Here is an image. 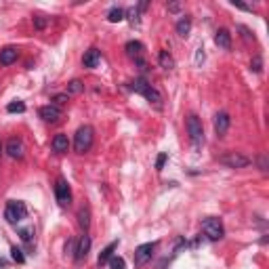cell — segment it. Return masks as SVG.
<instances>
[{
    "label": "cell",
    "instance_id": "20",
    "mask_svg": "<svg viewBox=\"0 0 269 269\" xmlns=\"http://www.w3.org/2000/svg\"><path fill=\"white\" fill-rule=\"evenodd\" d=\"M78 225H80L84 232L88 229V225H91V208L88 206H82L80 211H78Z\"/></svg>",
    "mask_w": 269,
    "mask_h": 269
},
{
    "label": "cell",
    "instance_id": "36",
    "mask_svg": "<svg viewBox=\"0 0 269 269\" xmlns=\"http://www.w3.org/2000/svg\"><path fill=\"white\" fill-rule=\"evenodd\" d=\"M232 4H234V6H238V8H242V11H253L251 6H246V4H242V2H238V0H234Z\"/></svg>",
    "mask_w": 269,
    "mask_h": 269
},
{
    "label": "cell",
    "instance_id": "35",
    "mask_svg": "<svg viewBox=\"0 0 269 269\" xmlns=\"http://www.w3.org/2000/svg\"><path fill=\"white\" fill-rule=\"evenodd\" d=\"M259 168H261V171H267V158L265 156L259 158Z\"/></svg>",
    "mask_w": 269,
    "mask_h": 269
},
{
    "label": "cell",
    "instance_id": "14",
    "mask_svg": "<svg viewBox=\"0 0 269 269\" xmlns=\"http://www.w3.org/2000/svg\"><path fill=\"white\" fill-rule=\"evenodd\" d=\"M215 44L219 48H223V51H229L232 48V34H229V29L221 27V29H217V34H215Z\"/></svg>",
    "mask_w": 269,
    "mask_h": 269
},
{
    "label": "cell",
    "instance_id": "9",
    "mask_svg": "<svg viewBox=\"0 0 269 269\" xmlns=\"http://www.w3.org/2000/svg\"><path fill=\"white\" fill-rule=\"evenodd\" d=\"M55 198H57L59 206H69V204H72V189H69L65 179H57V183H55Z\"/></svg>",
    "mask_w": 269,
    "mask_h": 269
},
{
    "label": "cell",
    "instance_id": "19",
    "mask_svg": "<svg viewBox=\"0 0 269 269\" xmlns=\"http://www.w3.org/2000/svg\"><path fill=\"white\" fill-rule=\"evenodd\" d=\"M53 149L57 154H65L67 149H69V139H67V135H55V139H53Z\"/></svg>",
    "mask_w": 269,
    "mask_h": 269
},
{
    "label": "cell",
    "instance_id": "5",
    "mask_svg": "<svg viewBox=\"0 0 269 269\" xmlns=\"http://www.w3.org/2000/svg\"><path fill=\"white\" fill-rule=\"evenodd\" d=\"M187 133H189V139L196 147H200L204 143V128H202V122L200 118L196 114H189L187 116Z\"/></svg>",
    "mask_w": 269,
    "mask_h": 269
},
{
    "label": "cell",
    "instance_id": "33",
    "mask_svg": "<svg viewBox=\"0 0 269 269\" xmlns=\"http://www.w3.org/2000/svg\"><path fill=\"white\" fill-rule=\"evenodd\" d=\"M65 253H67V255H74V253H76V242H74V240H67V244H65Z\"/></svg>",
    "mask_w": 269,
    "mask_h": 269
},
{
    "label": "cell",
    "instance_id": "8",
    "mask_svg": "<svg viewBox=\"0 0 269 269\" xmlns=\"http://www.w3.org/2000/svg\"><path fill=\"white\" fill-rule=\"evenodd\" d=\"M124 48H126V55L131 57L139 67H141V69H147V63L143 61V48H145V46H143L141 42H139V40H131V42H126Z\"/></svg>",
    "mask_w": 269,
    "mask_h": 269
},
{
    "label": "cell",
    "instance_id": "23",
    "mask_svg": "<svg viewBox=\"0 0 269 269\" xmlns=\"http://www.w3.org/2000/svg\"><path fill=\"white\" fill-rule=\"evenodd\" d=\"M84 91V84L80 80H72L67 84V95H80Z\"/></svg>",
    "mask_w": 269,
    "mask_h": 269
},
{
    "label": "cell",
    "instance_id": "7",
    "mask_svg": "<svg viewBox=\"0 0 269 269\" xmlns=\"http://www.w3.org/2000/svg\"><path fill=\"white\" fill-rule=\"evenodd\" d=\"M156 242H147V244H141L135 248V267H143L152 261L154 257V251H156Z\"/></svg>",
    "mask_w": 269,
    "mask_h": 269
},
{
    "label": "cell",
    "instance_id": "26",
    "mask_svg": "<svg viewBox=\"0 0 269 269\" xmlns=\"http://www.w3.org/2000/svg\"><path fill=\"white\" fill-rule=\"evenodd\" d=\"M251 69H253V72H257V74H261V72H263V59H261V55H255V57H253Z\"/></svg>",
    "mask_w": 269,
    "mask_h": 269
},
{
    "label": "cell",
    "instance_id": "31",
    "mask_svg": "<svg viewBox=\"0 0 269 269\" xmlns=\"http://www.w3.org/2000/svg\"><path fill=\"white\" fill-rule=\"evenodd\" d=\"M166 160H168V156L166 154H160L156 158V171H162L164 168V164H166Z\"/></svg>",
    "mask_w": 269,
    "mask_h": 269
},
{
    "label": "cell",
    "instance_id": "18",
    "mask_svg": "<svg viewBox=\"0 0 269 269\" xmlns=\"http://www.w3.org/2000/svg\"><path fill=\"white\" fill-rule=\"evenodd\" d=\"M175 29H177V34L181 36V38H187V36H189V32H192V19H189L187 15H183V17L177 21Z\"/></svg>",
    "mask_w": 269,
    "mask_h": 269
},
{
    "label": "cell",
    "instance_id": "15",
    "mask_svg": "<svg viewBox=\"0 0 269 269\" xmlns=\"http://www.w3.org/2000/svg\"><path fill=\"white\" fill-rule=\"evenodd\" d=\"M17 55L19 51L15 46H4L2 51H0V65H11L17 61Z\"/></svg>",
    "mask_w": 269,
    "mask_h": 269
},
{
    "label": "cell",
    "instance_id": "24",
    "mask_svg": "<svg viewBox=\"0 0 269 269\" xmlns=\"http://www.w3.org/2000/svg\"><path fill=\"white\" fill-rule=\"evenodd\" d=\"M6 112L8 114H23L25 112V103L23 101H13L6 105Z\"/></svg>",
    "mask_w": 269,
    "mask_h": 269
},
{
    "label": "cell",
    "instance_id": "27",
    "mask_svg": "<svg viewBox=\"0 0 269 269\" xmlns=\"http://www.w3.org/2000/svg\"><path fill=\"white\" fill-rule=\"evenodd\" d=\"M11 257H13V261H15V263H25V257H23V251H21V248L13 246V248H11Z\"/></svg>",
    "mask_w": 269,
    "mask_h": 269
},
{
    "label": "cell",
    "instance_id": "22",
    "mask_svg": "<svg viewBox=\"0 0 269 269\" xmlns=\"http://www.w3.org/2000/svg\"><path fill=\"white\" fill-rule=\"evenodd\" d=\"M107 21H109V23H120V21H124V8L114 6L112 11L107 13Z\"/></svg>",
    "mask_w": 269,
    "mask_h": 269
},
{
    "label": "cell",
    "instance_id": "10",
    "mask_svg": "<svg viewBox=\"0 0 269 269\" xmlns=\"http://www.w3.org/2000/svg\"><path fill=\"white\" fill-rule=\"evenodd\" d=\"M38 116H40L44 122H57L59 118H61V107H57L55 103L42 105L40 109H38Z\"/></svg>",
    "mask_w": 269,
    "mask_h": 269
},
{
    "label": "cell",
    "instance_id": "30",
    "mask_svg": "<svg viewBox=\"0 0 269 269\" xmlns=\"http://www.w3.org/2000/svg\"><path fill=\"white\" fill-rule=\"evenodd\" d=\"M48 25V19L46 17H34V27L36 29H44Z\"/></svg>",
    "mask_w": 269,
    "mask_h": 269
},
{
    "label": "cell",
    "instance_id": "12",
    "mask_svg": "<svg viewBox=\"0 0 269 269\" xmlns=\"http://www.w3.org/2000/svg\"><path fill=\"white\" fill-rule=\"evenodd\" d=\"M88 253H91V236L84 234L80 240H78V244H76L74 259H76V261H84V259L88 257Z\"/></svg>",
    "mask_w": 269,
    "mask_h": 269
},
{
    "label": "cell",
    "instance_id": "25",
    "mask_svg": "<svg viewBox=\"0 0 269 269\" xmlns=\"http://www.w3.org/2000/svg\"><path fill=\"white\" fill-rule=\"evenodd\" d=\"M107 265H109V269H126V261L122 257H112Z\"/></svg>",
    "mask_w": 269,
    "mask_h": 269
},
{
    "label": "cell",
    "instance_id": "17",
    "mask_svg": "<svg viewBox=\"0 0 269 269\" xmlns=\"http://www.w3.org/2000/svg\"><path fill=\"white\" fill-rule=\"evenodd\" d=\"M116 248H118V240H114L112 244H107V246L103 248V251H101V255H99V261H97V265H99V267L107 265V263H109V259L114 257V251H116Z\"/></svg>",
    "mask_w": 269,
    "mask_h": 269
},
{
    "label": "cell",
    "instance_id": "34",
    "mask_svg": "<svg viewBox=\"0 0 269 269\" xmlns=\"http://www.w3.org/2000/svg\"><path fill=\"white\" fill-rule=\"evenodd\" d=\"M53 101H55V105H57V107H59V105H63V103L67 101V95H55Z\"/></svg>",
    "mask_w": 269,
    "mask_h": 269
},
{
    "label": "cell",
    "instance_id": "38",
    "mask_svg": "<svg viewBox=\"0 0 269 269\" xmlns=\"http://www.w3.org/2000/svg\"><path fill=\"white\" fill-rule=\"evenodd\" d=\"M0 154H2V145H0Z\"/></svg>",
    "mask_w": 269,
    "mask_h": 269
},
{
    "label": "cell",
    "instance_id": "21",
    "mask_svg": "<svg viewBox=\"0 0 269 269\" xmlns=\"http://www.w3.org/2000/svg\"><path fill=\"white\" fill-rule=\"evenodd\" d=\"M158 61H160V67L166 69V72H171V69L175 67V59L173 55L168 51H160V55H158Z\"/></svg>",
    "mask_w": 269,
    "mask_h": 269
},
{
    "label": "cell",
    "instance_id": "37",
    "mask_svg": "<svg viewBox=\"0 0 269 269\" xmlns=\"http://www.w3.org/2000/svg\"><path fill=\"white\" fill-rule=\"evenodd\" d=\"M179 8H181V4H179V2H173V4H168V11H171V13H177Z\"/></svg>",
    "mask_w": 269,
    "mask_h": 269
},
{
    "label": "cell",
    "instance_id": "6",
    "mask_svg": "<svg viewBox=\"0 0 269 269\" xmlns=\"http://www.w3.org/2000/svg\"><path fill=\"white\" fill-rule=\"evenodd\" d=\"M219 162H221L223 166H227V168H244V166L251 164V158L240 154V152H227V154H223L221 158H219Z\"/></svg>",
    "mask_w": 269,
    "mask_h": 269
},
{
    "label": "cell",
    "instance_id": "3",
    "mask_svg": "<svg viewBox=\"0 0 269 269\" xmlns=\"http://www.w3.org/2000/svg\"><path fill=\"white\" fill-rule=\"evenodd\" d=\"M202 232L211 242H219V240H223V236H225V227L221 223V219L208 217L202 221Z\"/></svg>",
    "mask_w": 269,
    "mask_h": 269
},
{
    "label": "cell",
    "instance_id": "13",
    "mask_svg": "<svg viewBox=\"0 0 269 269\" xmlns=\"http://www.w3.org/2000/svg\"><path fill=\"white\" fill-rule=\"evenodd\" d=\"M229 124H232V118H229L227 112H219L215 116V133L217 137H223L229 131Z\"/></svg>",
    "mask_w": 269,
    "mask_h": 269
},
{
    "label": "cell",
    "instance_id": "28",
    "mask_svg": "<svg viewBox=\"0 0 269 269\" xmlns=\"http://www.w3.org/2000/svg\"><path fill=\"white\" fill-rule=\"evenodd\" d=\"M124 17H128V21H131L133 25L139 23V8H128V11H124Z\"/></svg>",
    "mask_w": 269,
    "mask_h": 269
},
{
    "label": "cell",
    "instance_id": "11",
    "mask_svg": "<svg viewBox=\"0 0 269 269\" xmlns=\"http://www.w3.org/2000/svg\"><path fill=\"white\" fill-rule=\"evenodd\" d=\"M6 154L13 158V160H21L25 156V147H23V141L21 139H8L6 141Z\"/></svg>",
    "mask_w": 269,
    "mask_h": 269
},
{
    "label": "cell",
    "instance_id": "29",
    "mask_svg": "<svg viewBox=\"0 0 269 269\" xmlns=\"http://www.w3.org/2000/svg\"><path fill=\"white\" fill-rule=\"evenodd\" d=\"M19 236H21L23 242H32V236H34V227H25L19 232Z\"/></svg>",
    "mask_w": 269,
    "mask_h": 269
},
{
    "label": "cell",
    "instance_id": "1",
    "mask_svg": "<svg viewBox=\"0 0 269 269\" xmlns=\"http://www.w3.org/2000/svg\"><path fill=\"white\" fill-rule=\"evenodd\" d=\"M131 86V91H135L137 95H141V97H145L149 103H154L156 107H162V95L156 91V88L149 84L145 78H135V80L128 84Z\"/></svg>",
    "mask_w": 269,
    "mask_h": 269
},
{
    "label": "cell",
    "instance_id": "16",
    "mask_svg": "<svg viewBox=\"0 0 269 269\" xmlns=\"http://www.w3.org/2000/svg\"><path fill=\"white\" fill-rule=\"evenodd\" d=\"M99 61H101V53H99L97 48H88V51L84 53V57H82V63H84V67H88V69L97 67Z\"/></svg>",
    "mask_w": 269,
    "mask_h": 269
},
{
    "label": "cell",
    "instance_id": "2",
    "mask_svg": "<svg viewBox=\"0 0 269 269\" xmlns=\"http://www.w3.org/2000/svg\"><path fill=\"white\" fill-rule=\"evenodd\" d=\"M93 139H95V131H93V126H80L76 131V137H74V149H76V154H84L91 149L93 145Z\"/></svg>",
    "mask_w": 269,
    "mask_h": 269
},
{
    "label": "cell",
    "instance_id": "32",
    "mask_svg": "<svg viewBox=\"0 0 269 269\" xmlns=\"http://www.w3.org/2000/svg\"><path fill=\"white\" fill-rule=\"evenodd\" d=\"M238 29H240V32H242V36H244V40H246V42H251V40H255V34H251V29H248V27L240 25V27H238Z\"/></svg>",
    "mask_w": 269,
    "mask_h": 269
},
{
    "label": "cell",
    "instance_id": "4",
    "mask_svg": "<svg viewBox=\"0 0 269 269\" xmlns=\"http://www.w3.org/2000/svg\"><path fill=\"white\" fill-rule=\"evenodd\" d=\"M27 217V206L21 202V200H11L6 204V211H4V219L11 225H17L21 223L23 219Z\"/></svg>",
    "mask_w": 269,
    "mask_h": 269
}]
</instances>
